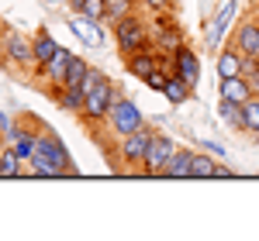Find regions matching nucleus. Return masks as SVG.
<instances>
[{
  "instance_id": "obj_18",
  "label": "nucleus",
  "mask_w": 259,
  "mask_h": 241,
  "mask_svg": "<svg viewBox=\"0 0 259 241\" xmlns=\"http://www.w3.org/2000/svg\"><path fill=\"white\" fill-rule=\"evenodd\" d=\"M69 59H73V52L69 48H62L49 59V66H41V73H45V80L52 83V86H62V80H66V69H69Z\"/></svg>"
},
{
  "instance_id": "obj_15",
  "label": "nucleus",
  "mask_w": 259,
  "mask_h": 241,
  "mask_svg": "<svg viewBox=\"0 0 259 241\" xmlns=\"http://www.w3.org/2000/svg\"><path fill=\"white\" fill-rule=\"evenodd\" d=\"M4 138H7V145L18 152L21 159L28 162V159H31V152H35V141H38V135H35L31 128H24V124H14V128H11Z\"/></svg>"
},
{
  "instance_id": "obj_16",
  "label": "nucleus",
  "mask_w": 259,
  "mask_h": 241,
  "mask_svg": "<svg viewBox=\"0 0 259 241\" xmlns=\"http://www.w3.org/2000/svg\"><path fill=\"white\" fill-rule=\"evenodd\" d=\"M221 97L225 100H235V103H249L252 97H256V90H252V83L245 80V76H228V80L218 83Z\"/></svg>"
},
{
  "instance_id": "obj_26",
  "label": "nucleus",
  "mask_w": 259,
  "mask_h": 241,
  "mask_svg": "<svg viewBox=\"0 0 259 241\" xmlns=\"http://www.w3.org/2000/svg\"><path fill=\"white\" fill-rule=\"evenodd\" d=\"M21 155L18 152H14V148H11V145H4V165H0V179H14V176H18L21 172Z\"/></svg>"
},
{
  "instance_id": "obj_12",
  "label": "nucleus",
  "mask_w": 259,
  "mask_h": 241,
  "mask_svg": "<svg viewBox=\"0 0 259 241\" xmlns=\"http://www.w3.org/2000/svg\"><path fill=\"white\" fill-rule=\"evenodd\" d=\"M225 176H232V172H228V165L218 162V155L194 152V172H190V179H225Z\"/></svg>"
},
{
  "instance_id": "obj_33",
  "label": "nucleus",
  "mask_w": 259,
  "mask_h": 241,
  "mask_svg": "<svg viewBox=\"0 0 259 241\" xmlns=\"http://www.w3.org/2000/svg\"><path fill=\"white\" fill-rule=\"evenodd\" d=\"M204 152H211V155H225V148H221V145H214V141H204Z\"/></svg>"
},
{
  "instance_id": "obj_20",
  "label": "nucleus",
  "mask_w": 259,
  "mask_h": 241,
  "mask_svg": "<svg viewBox=\"0 0 259 241\" xmlns=\"http://www.w3.org/2000/svg\"><path fill=\"white\" fill-rule=\"evenodd\" d=\"M56 52H59V41L41 28L38 35H35V59H38V69H41V66H49V59H52Z\"/></svg>"
},
{
  "instance_id": "obj_34",
  "label": "nucleus",
  "mask_w": 259,
  "mask_h": 241,
  "mask_svg": "<svg viewBox=\"0 0 259 241\" xmlns=\"http://www.w3.org/2000/svg\"><path fill=\"white\" fill-rule=\"evenodd\" d=\"M45 4H69V0H45Z\"/></svg>"
},
{
  "instance_id": "obj_35",
  "label": "nucleus",
  "mask_w": 259,
  "mask_h": 241,
  "mask_svg": "<svg viewBox=\"0 0 259 241\" xmlns=\"http://www.w3.org/2000/svg\"><path fill=\"white\" fill-rule=\"evenodd\" d=\"M0 165H4V148H0Z\"/></svg>"
},
{
  "instance_id": "obj_1",
  "label": "nucleus",
  "mask_w": 259,
  "mask_h": 241,
  "mask_svg": "<svg viewBox=\"0 0 259 241\" xmlns=\"http://www.w3.org/2000/svg\"><path fill=\"white\" fill-rule=\"evenodd\" d=\"M83 97H87V103H83V117L87 120H107V114H111V107H114V83L107 80L104 73H97V69H90V76L83 80Z\"/></svg>"
},
{
  "instance_id": "obj_32",
  "label": "nucleus",
  "mask_w": 259,
  "mask_h": 241,
  "mask_svg": "<svg viewBox=\"0 0 259 241\" xmlns=\"http://www.w3.org/2000/svg\"><path fill=\"white\" fill-rule=\"evenodd\" d=\"M11 128H14V120H11V114H4V110H0V135H7Z\"/></svg>"
},
{
  "instance_id": "obj_4",
  "label": "nucleus",
  "mask_w": 259,
  "mask_h": 241,
  "mask_svg": "<svg viewBox=\"0 0 259 241\" xmlns=\"http://www.w3.org/2000/svg\"><path fill=\"white\" fill-rule=\"evenodd\" d=\"M0 48L7 52V59L18 62L21 69H38V59H35V38L21 35V31H7L0 38Z\"/></svg>"
},
{
  "instance_id": "obj_6",
  "label": "nucleus",
  "mask_w": 259,
  "mask_h": 241,
  "mask_svg": "<svg viewBox=\"0 0 259 241\" xmlns=\"http://www.w3.org/2000/svg\"><path fill=\"white\" fill-rule=\"evenodd\" d=\"M149 145H152V131L142 124L139 131H132V135H124V138H121V159L128 162V165H139V169H145Z\"/></svg>"
},
{
  "instance_id": "obj_23",
  "label": "nucleus",
  "mask_w": 259,
  "mask_h": 241,
  "mask_svg": "<svg viewBox=\"0 0 259 241\" xmlns=\"http://www.w3.org/2000/svg\"><path fill=\"white\" fill-rule=\"evenodd\" d=\"M90 76V66H87V59H80V55H73L69 59V69H66V80H62V86H83V80Z\"/></svg>"
},
{
  "instance_id": "obj_25",
  "label": "nucleus",
  "mask_w": 259,
  "mask_h": 241,
  "mask_svg": "<svg viewBox=\"0 0 259 241\" xmlns=\"http://www.w3.org/2000/svg\"><path fill=\"white\" fill-rule=\"evenodd\" d=\"M242 131H249V135H256L259 138V97H252L249 103H242Z\"/></svg>"
},
{
  "instance_id": "obj_17",
  "label": "nucleus",
  "mask_w": 259,
  "mask_h": 241,
  "mask_svg": "<svg viewBox=\"0 0 259 241\" xmlns=\"http://www.w3.org/2000/svg\"><path fill=\"white\" fill-rule=\"evenodd\" d=\"M190 172H194V152L190 148H177L173 159L166 162V169H162L166 179H190Z\"/></svg>"
},
{
  "instance_id": "obj_21",
  "label": "nucleus",
  "mask_w": 259,
  "mask_h": 241,
  "mask_svg": "<svg viewBox=\"0 0 259 241\" xmlns=\"http://www.w3.org/2000/svg\"><path fill=\"white\" fill-rule=\"evenodd\" d=\"M228 76H242V52L239 48L218 52V80H228Z\"/></svg>"
},
{
  "instance_id": "obj_31",
  "label": "nucleus",
  "mask_w": 259,
  "mask_h": 241,
  "mask_svg": "<svg viewBox=\"0 0 259 241\" xmlns=\"http://www.w3.org/2000/svg\"><path fill=\"white\" fill-rule=\"evenodd\" d=\"M145 7H152V11H169L173 7V0H142Z\"/></svg>"
},
{
  "instance_id": "obj_13",
  "label": "nucleus",
  "mask_w": 259,
  "mask_h": 241,
  "mask_svg": "<svg viewBox=\"0 0 259 241\" xmlns=\"http://www.w3.org/2000/svg\"><path fill=\"white\" fill-rule=\"evenodd\" d=\"M235 48H239L242 55H256L259 59V18H249L239 24V31H235Z\"/></svg>"
},
{
  "instance_id": "obj_24",
  "label": "nucleus",
  "mask_w": 259,
  "mask_h": 241,
  "mask_svg": "<svg viewBox=\"0 0 259 241\" xmlns=\"http://www.w3.org/2000/svg\"><path fill=\"white\" fill-rule=\"evenodd\" d=\"M73 14H90V18L104 21L107 18V0H69Z\"/></svg>"
},
{
  "instance_id": "obj_9",
  "label": "nucleus",
  "mask_w": 259,
  "mask_h": 241,
  "mask_svg": "<svg viewBox=\"0 0 259 241\" xmlns=\"http://www.w3.org/2000/svg\"><path fill=\"white\" fill-rule=\"evenodd\" d=\"M35 148H38V152H45V159L52 162V165L59 169L62 176H69V172H73V159H69L66 145H62V141L56 138V135H49V131H45V135H38V141H35Z\"/></svg>"
},
{
  "instance_id": "obj_19",
  "label": "nucleus",
  "mask_w": 259,
  "mask_h": 241,
  "mask_svg": "<svg viewBox=\"0 0 259 241\" xmlns=\"http://www.w3.org/2000/svg\"><path fill=\"white\" fill-rule=\"evenodd\" d=\"M52 97H56V103H59L62 110H69V114H83L87 97H83L80 86H52Z\"/></svg>"
},
{
  "instance_id": "obj_8",
  "label": "nucleus",
  "mask_w": 259,
  "mask_h": 241,
  "mask_svg": "<svg viewBox=\"0 0 259 241\" xmlns=\"http://www.w3.org/2000/svg\"><path fill=\"white\" fill-rule=\"evenodd\" d=\"M169 59H173V73H177L180 80L187 83V86H197L200 83V55L190 45H180Z\"/></svg>"
},
{
  "instance_id": "obj_22",
  "label": "nucleus",
  "mask_w": 259,
  "mask_h": 241,
  "mask_svg": "<svg viewBox=\"0 0 259 241\" xmlns=\"http://www.w3.org/2000/svg\"><path fill=\"white\" fill-rule=\"evenodd\" d=\"M190 93H194V86H187V83L180 80L177 73L169 76V83H166V90H162V97L173 103V107H180V103H187L190 100Z\"/></svg>"
},
{
  "instance_id": "obj_10",
  "label": "nucleus",
  "mask_w": 259,
  "mask_h": 241,
  "mask_svg": "<svg viewBox=\"0 0 259 241\" xmlns=\"http://www.w3.org/2000/svg\"><path fill=\"white\" fill-rule=\"evenodd\" d=\"M69 28H73V35H76L87 48H100V45H104V31H100L97 18H90V14H73V18H69Z\"/></svg>"
},
{
  "instance_id": "obj_5",
  "label": "nucleus",
  "mask_w": 259,
  "mask_h": 241,
  "mask_svg": "<svg viewBox=\"0 0 259 241\" xmlns=\"http://www.w3.org/2000/svg\"><path fill=\"white\" fill-rule=\"evenodd\" d=\"M107 120H111V131L121 135V138H124V135H132V131H139L142 124H145L142 110L132 100H124V97H114V107H111Z\"/></svg>"
},
{
  "instance_id": "obj_11",
  "label": "nucleus",
  "mask_w": 259,
  "mask_h": 241,
  "mask_svg": "<svg viewBox=\"0 0 259 241\" xmlns=\"http://www.w3.org/2000/svg\"><path fill=\"white\" fill-rule=\"evenodd\" d=\"M124 66H128V73L135 76V80H149L156 69L162 66L159 52H152V48H142V52H132V55H124Z\"/></svg>"
},
{
  "instance_id": "obj_2",
  "label": "nucleus",
  "mask_w": 259,
  "mask_h": 241,
  "mask_svg": "<svg viewBox=\"0 0 259 241\" xmlns=\"http://www.w3.org/2000/svg\"><path fill=\"white\" fill-rule=\"evenodd\" d=\"M114 35H118V48L124 52V55L142 52V48L152 45V28H149L145 18H139V14H124V18H118L114 21Z\"/></svg>"
},
{
  "instance_id": "obj_29",
  "label": "nucleus",
  "mask_w": 259,
  "mask_h": 241,
  "mask_svg": "<svg viewBox=\"0 0 259 241\" xmlns=\"http://www.w3.org/2000/svg\"><path fill=\"white\" fill-rule=\"evenodd\" d=\"M242 76L252 83V90H259V59L256 55H242Z\"/></svg>"
},
{
  "instance_id": "obj_14",
  "label": "nucleus",
  "mask_w": 259,
  "mask_h": 241,
  "mask_svg": "<svg viewBox=\"0 0 259 241\" xmlns=\"http://www.w3.org/2000/svg\"><path fill=\"white\" fill-rule=\"evenodd\" d=\"M235 11H239L235 0H225V4H221L218 18L211 21V28H207V45H211V48H218V45H221L225 31H228V24H232V18H235Z\"/></svg>"
},
{
  "instance_id": "obj_36",
  "label": "nucleus",
  "mask_w": 259,
  "mask_h": 241,
  "mask_svg": "<svg viewBox=\"0 0 259 241\" xmlns=\"http://www.w3.org/2000/svg\"><path fill=\"white\" fill-rule=\"evenodd\" d=\"M135 4H142V0H135Z\"/></svg>"
},
{
  "instance_id": "obj_27",
  "label": "nucleus",
  "mask_w": 259,
  "mask_h": 241,
  "mask_svg": "<svg viewBox=\"0 0 259 241\" xmlns=\"http://www.w3.org/2000/svg\"><path fill=\"white\" fill-rule=\"evenodd\" d=\"M218 114H221V120H228L232 128H239V131H242V124H245V120H242V103H235V100H225V97H221Z\"/></svg>"
},
{
  "instance_id": "obj_28",
  "label": "nucleus",
  "mask_w": 259,
  "mask_h": 241,
  "mask_svg": "<svg viewBox=\"0 0 259 241\" xmlns=\"http://www.w3.org/2000/svg\"><path fill=\"white\" fill-rule=\"evenodd\" d=\"M124 14H135V0H107V21H118Z\"/></svg>"
},
{
  "instance_id": "obj_7",
  "label": "nucleus",
  "mask_w": 259,
  "mask_h": 241,
  "mask_svg": "<svg viewBox=\"0 0 259 241\" xmlns=\"http://www.w3.org/2000/svg\"><path fill=\"white\" fill-rule=\"evenodd\" d=\"M177 148L180 145L169 138V135H156V131H152V145H149V155H145V172H149V176H162L166 162L173 159Z\"/></svg>"
},
{
  "instance_id": "obj_30",
  "label": "nucleus",
  "mask_w": 259,
  "mask_h": 241,
  "mask_svg": "<svg viewBox=\"0 0 259 241\" xmlns=\"http://www.w3.org/2000/svg\"><path fill=\"white\" fill-rule=\"evenodd\" d=\"M169 76H173V73H169L166 66H159V69H156V73L145 80V86H149V90H159V93H162V90H166V83H169Z\"/></svg>"
},
{
  "instance_id": "obj_3",
  "label": "nucleus",
  "mask_w": 259,
  "mask_h": 241,
  "mask_svg": "<svg viewBox=\"0 0 259 241\" xmlns=\"http://www.w3.org/2000/svg\"><path fill=\"white\" fill-rule=\"evenodd\" d=\"M152 45H156V52H162V55H173L180 45H187L180 24L169 18V11H156V21H152Z\"/></svg>"
}]
</instances>
